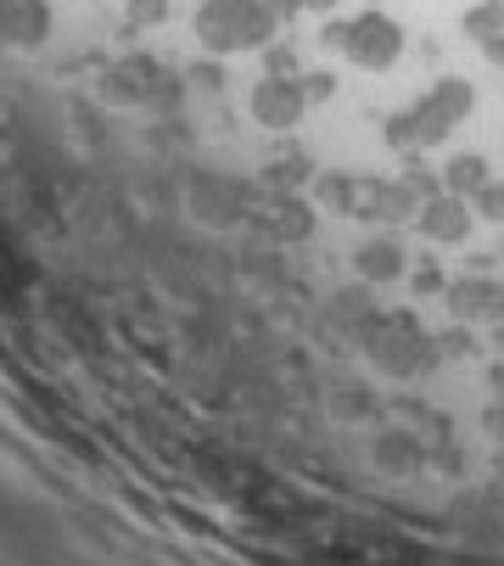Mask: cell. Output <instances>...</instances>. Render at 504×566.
Here are the masks:
<instances>
[{
	"mask_svg": "<svg viewBox=\"0 0 504 566\" xmlns=\"http://www.w3.org/2000/svg\"><path fill=\"white\" fill-rule=\"evenodd\" d=\"M197 34L213 51H252L270 45L275 34V7L270 0H202L197 7Z\"/></svg>",
	"mask_w": 504,
	"mask_h": 566,
	"instance_id": "1",
	"label": "cell"
},
{
	"mask_svg": "<svg viewBox=\"0 0 504 566\" xmlns=\"http://www.w3.org/2000/svg\"><path fill=\"white\" fill-rule=\"evenodd\" d=\"M325 45H336L348 62H359V67H392L398 62V51H403V29L392 23V18H381V12H365V18H354V23H330L325 29Z\"/></svg>",
	"mask_w": 504,
	"mask_h": 566,
	"instance_id": "2",
	"label": "cell"
},
{
	"mask_svg": "<svg viewBox=\"0 0 504 566\" xmlns=\"http://www.w3.org/2000/svg\"><path fill=\"white\" fill-rule=\"evenodd\" d=\"M246 107H252V118H259L264 129H292L303 118V85H297V78H286V73H270V78L252 85Z\"/></svg>",
	"mask_w": 504,
	"mask_h": 566,
	"instance_id": "3",
	"label": "cell"
},
{
	"mask_svg": "<svg viewBox=\"0 0 504 566\" xmlns=\"http://www.w3.org/2000/svg\"><path fill=\"white\" fill-rule=\"evenodd\" d=\"M45 0H0V40H12V45H34L45 40Z\"/></svg>",
	"mask_w": 504,
	"mask_h": 566,
	"instance_id": "4",
	"label": "cell"
},
{
	"mask_svg": "<svg viewBox=\"0 0 504 566\" xmlns=\"http://www.w3.org/2000/svg\"><path fill=\"white\" fill-rule=\"evenodd\" d=\"M420 230H427L432 241H460V235L471 230V213L460 208V197H443V202L420 208Z\"/></svg>",
	"mask_w": 504,
	"mask_h": 566,
	"instance_id": "5",
	"label": "cell"
},
{
	"mask_svg": "<svg viewBox=\"0 0 504 566\" xmlns=\"http://www.w3.org/2000/svg\"><path fill=\"white\" fill-rule=\"evenodd\" d=\"M465 29L493 45V34H504V0H482V7H471L465 12Z\"/></svg>",
	"mask_w": 504,
	"mask_h": 566,
	"instance_id": "6",
	"label": "cell"
}]
</instances>
